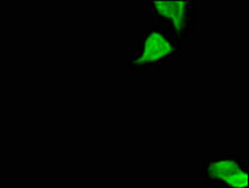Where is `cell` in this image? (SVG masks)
I'll return each instance as SVG.
<instances>
[{"label": "cell", "instance_id": "cell-3", "mask_svg": "<svg viewBox=\"0 0 249 188\" xmlns=\"http://www.w3.org/2000/svg\"><path fill=\"white\" fill-rule=\"evenodd\" d=\"M240 150L222 152L218 156L203 159L200 166V178L208 187L220 186L229 174L244 163Z\"/></svg>", "mask_w": 249, "mask_h": 188}, {"label": "cell", "instance_id": "cell-1", "mask_svg": "<svg viewBox=\"0 0 249 188\" xmlns=\"http://www.w3.org/2000/svg\"><path fill=\"white\" fill-rule=\"evenodd\" d=\"M182 40L168 29L152 27L142 32L137 48L130 53L128 71H158L165 63L182 58Z\"/></svg>", "mask_w": 249, "mask_h": 188}, {"label": "cell", "instance_id": "cell-2", "mask_svg": "<svg viewBox=\"0 0 249 188\" xmlns=\"http://www.w3.org/2000/svg\"><path fill=\"white\" fill-rule=\"evenodd\" d=\"M153 20L172 32L180 40H187L196 30V9L192 0H163L149 1Z\"/></svg>", "mask_w": 249, "mask_h": 188}, {"label": "cell", "instance_id": "cell-4", "mask_svg": "<svg viewBox=\"0 0 249 188\" xmlns=\"http://www.w3.org/2000/svg\"><path fill=\"white\" fill-rule=\"evenodd\" d=\"M220 188H249V166L247 162L229 174L220 185Z\"/></svg>", "mask_w": 249, "mask_h": 188}]
</instances>
